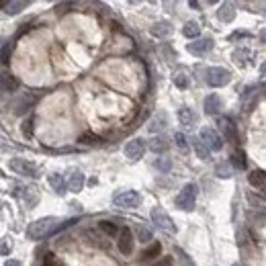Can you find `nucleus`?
Listing matches in <instances>:
<instances>
[{
  "instance_id": "nucleus-1",
  "label": "nucleus",
  "mask_w": 266,
  "mask_h": 266,
  "mask_svg": "<svg viewBox=\"0 0 266 266\" xmlns=\"http://www.w3.org/2000/svg\"><path fill=\"white\" fill-rule=\"evenodd\" d=\"M57 228H60V219L57 217H41V219H37L33 223H29L27 238L29 240H41L52 231H55Z\"/></svg>"
},
{
  "instance_id": "nucleus-2",
  "label": "nucleus",
  "mask_w": 266,
  "mask_h": 266,
  "mask_svg": "<svg viewBox=\"0 0 266 266\" xmlns=\"http://www.w3.org/2000/svg\"><path fill=\"white\" fill-rule=\"evenodd\" d=\"M196 196H199V186L195 182H189L182 186V191L176 195L174 205L182 211H193L195 209V203H196Z\"/></svg>"
},
{
  "instance_id": "nucleus-3",
  "label": "nucleus",
  "mask_w": 266,
  "mask_h": 266,
  "mask_svg": "<svg viewBox=\"0 0 266 266\" xmlns=\"http://www.w3.org/2000/svg\"><path fill=\"white\" fill-rule=\"evenodd\" d=\"M205 82L211 88H221L231 82V72L225 68H205Z\"/></svg>"
},
{
  "instance_id": "nucleus-4",
  "label": "nucleus",
  "mask_w": 266,
  "mask_h": 266,
  "mask_svg": "<svg viewBox=\"0 0 266 266\" xmlns=\"http://www.w3.org/2000/svg\"><path fill=\"white\" fill-rule=\"evenodd\" d=\"M150 219H152V223L156 225L158 230L168 231V233H174V231H176V225H174V221L170 219V215L166 213V211L162 209V207H154L152 213H150Z\"/></svg>"
},
{
  "instance_id": "nucleus-5",
  "label": "nucleus",
  "mask_w": 266,
  "mask_h": 266,
  "mask_svg": "<svg viewBox=\"0 0 266 266\" xmlns=\"http://www.w3.org/2000/svg\"><path fill=\"white\" fill-rule=\"evenodd\" d=\"M113 203L121 209H135V207L142 205V195L137 191H121L113 196Z\"/></svg>"
},
{
  "instance_id": "nucleus-6",
  "label": "nucleus",
  "mask_w": 266,
  "mask_h": 266,
  "mask_svg": "<svg viewBox=\"0 0 266 266\" xmlns=\"http://www.w3.org/2000/svg\"><path fill=\"white\" fill-rule=\"evenodd\" d=\"M8 166H11V170L15 174H21V176H29V178H37L39 176V168L37 164L25 160V158H13L11 162H8Z\"/></svg>"
},
{
  "instance_id": "nucleus-7",
  "label": "nucleus",
  "mask_w": 266,
  "mask_h": 266,
  "mask_svg": "<svg viewBox=\"0 0 266 266\" xmlns=\"http://www.w3.org/2000/svg\"><path fill=\"white\" fill-rule=\"evenodd\" d=\"M37 103V94H33V92H23V94H18L15 101L11 103V106H13V113L15 115H18V117H23V115H27L29 111H31V106Z\"/></svg>"
},
{
  "instance_id": "nucleus-8",
  "label": "nucleus",
  "mask_w": 266,
  "mask_h": 266,
  "mask_svg": "<svg viewBox=\"0 0 266 266\" xmlns=\"http://www.w3.org/2000/svg\"><path fill=\"white\" fill-rule=\"evenodd\" d=\"M213 47H215L213 37H199V39H195V41L186 43V52L193 55H207Z\"/></svg>"
},
{
  "instance_id": "nucleus-9",
  "label": "nucleus",
  "mask_w": 266,
  "mask_h": 266,
  "mask_svg": "<svg viewBox=\"0 0 266 266\" xmlns=\"http://www.w3.org/2000/svg\"><path fill=\"white\" fill-rule=\"evenodd\" d=\"M199 137L205 142V145L209 147L211 152H219L221 147H223V137L215 131V129H211V127H203L201 129V133H199Z\"/></svg>"
},
{
  "instance_id": "nucleus-10",
  "label": "nucleus",
  "mask_w": 266,
  "mask_h": 266,
  "mask_svg": "<svg viewBox=\"0 0 266 266\" xmlns=\"http://www.w3.org/2000/svg\"><path fill=\"white\" fill-rule=\"evenodd\" d=\"M143 152H145V142L142 140V137H135V140L127 142V143H125V147H123V154H125V158H129L131 162L140 160V158L143 156Z\"/></svg>"
},
{
  "instance_id": "nucleus-11",
  "label": "nucleus",
  "mask_w": 266,
  "mask_h": 266,
  "mask_svg": "<svg viewBox=\"0 0 266 266\" xmlns=\"http://www.w3.org/2000/svg\"><path fill=\"white\" fill-rule=\"evenodd\" d=\"M117 246H119V252L123 256H129L133 252V248H135V233L129 228H123L121 233H119V244H117Z\"/></svg>"
},
{
  "instance_id": "nucleus-12",
  "label": "nucleus",
  "mask_w": 266,
  "mask_h": 266,
  "mask_svg": "<svg viewBox=\"0 0 266 266\" xmlns=\"http://www.w3.org/2000/svg\"><path fill=\"white\" fill-rule=\"evenodd\" d=\"M168 125H170V121H168V115H166V111H158L150 119V123H147V129H150V133H160Z\"/></svg>"
},
{
  "instance_id": "nucleus-13",
  "label": "nucleus",
  "mask_w": 266,
  "mask_h": 266,
  "mask_svg": "<svg viewBox=\"0 0 266 266\" xmlns=\"http://www.w3.org/2000/svg\"><path fill=\"white\" fill-rule=\"evenodd\" d=\"M84 189V174L78 168L68 170V191L70 193H80Z\"/></svg>"
},
{
  "instance_id": "nucleus-14",
  "label": "nucleus",
  "mask_w": 266,
  "mask_h": 266,
  "mask_svg": "<svg viewBox=\"0 0 266 266\" xmlns=\"http://www.w3.org/2000/svg\"><path fill=\"white\" fill-rule=\"evenodd\" d=\"M21 199L27 205V209H33V207H37V203H39V189L35 184L23 186V189H21Z\"/></svg>"
},
{
  "instance_id": "nucleus-15",
  "label": "nucleus",
  "mask_w": 266,
  "mask_h": 266,
  "mask_svg": "<svg viewBox=\"0 0 266 266\" xmlns=\"http://www.w3.org/2000/svg\"><path fill=\"white\" fill-rule=\"evenodd\" d=\"M47 182L52 184V189H53L57 195H60V196L68 193V178H66L64 174H60V172H52V174L47 176Z\"/></svg>"
},
{
  "instance_id": "nucleus-16",
  "label": "nucleus",
  "mask_w": 266,
  "mask_h": 266,
  "mask_svg": "<svg viewBox=\"0 0 266 266\" xmlns=\"http://www.w3.org/2000/svg\"><path fill=\"white\" fill-rule=\"evenodd\" d=\"M203 106H205V115L215 117V115L219 113V109H221V98H219V94H215V92L207 94V96H205Z\"/></svg>"
},
{
  "instance_id": "nucleus-17",
  "label": "nucleus",
  "mask_w": 266,
  "mask_h": 266,
  "mask_svg": "<svg viewBox=\"0 0 266 266\" xmlns=\"http://www.w3.org/2000/svg\"><path fill=\"white\" fill-rule=\"evenodd\" d=\"M217 123H219V129L223 131L225 140H228V142H235V140H238V129H235V125H233V121L230 119V117H221Z\"/></svg>"
},
{
  "instance_id": "nucleus-18",
  "label": "nucleus",
  "mask_w": 266,
  "mask_h": 266,
  "mask_svg": "<svg viewBox=\"0 0 266 266\" xmlns=\"http://www.w3.org/2000/svg\"><path fill=\"white\" fill-rule=\"evenodd\" d=\"M147 147H150L154 154H164V152H168L170 142H168V137H166V135H156V137H152V140L147 142Z\"/></svg>"
},
{
  "instance_id": "nucleus-19",
  "label": "nucleus",
  "mask_w": 266,
  "mask_h": 266,
  "mask_svg": "<svg viewBox=\"0 0 266 266\" xmlns=\"http://www.w3.org/2000/svg\"><path fill=\"white\" fill-rule=\"evenodd\" d=\"M191 145H193L196 158H201V160H209L211 158V150L205 145V142L201 140V137H191Z\"/></svg>"
},
{
  "instance_id": "nucleus-20",
  "label": "nucleus",
  "mask_w": 266,
  "mask_h": 266,
  "mask_svg": "<svg viewBox=\"0 0 266 266\" xmlns=\"http://www.w3.org/2000/svg\"><path fill=\"white\" fill-rule=\"evenodd\" d=\"M150 33H152L154 37H158V39L168 37V35L172 33V25H170L168 21H158V23H154V25L150 27Z\"/></svg>"
},
{
  "instance_id": "nucleus-21",
  "label": "nucleus",
  "mask_w": 266,
  "mask_h": 266,
  "mask_svg": "<svg viewBox=\"0 0 266 266\" xmlns=\"http://www.w3.org/2000/svg\"><path fill=\"white\" fill-rule=\"evenodd\" d=\"M196 113L193 111V109H189V106H180L178 109V121L184 125V127H193L195 123H196Z\"/></svg>"
},
{
  "instance_id": "nucleus-22",
  "label": "nucleus",
  "mask_w": 266,
  "mask_h": 266,
  "mask_svg": "<svg viewBox=\"0 0 266 266\" xmlns=\"http://www.w3.org/2000/svg\"><path fill=\"white\" fill-rule=\"evenodd\" d=\"M133 233H135V240H140L142 244H147L154 235H152V230L147 228L145 223H135V228H133Z\"/></svg>"
},
{
  "instance_id": "nucleus-23",
  "label": "nucleus",
  "mask_w": 266,
  "mask_h": 266,
  "mask_svg": "<svg viewBox=\"0 0 266 266\" xmlns=\"http://www.w3.org/2000/svg\"><path fill=\"white\" fill-rule=\"evenodd\" d=\"M27 6H29V2H25V0H11V2H4L2 11H4V15H18L21 11H25Z\"/></svg>"
},
{
  "instance_id": "nucleus-24",
  "label": "nucleus",
  "mask_w": 266,
  "mask_h": 266,
  "mask_svg": "<svg viewBox=\"0 0 266 266\" xmlns=\"http://www.w3.org/2000/svg\"><path fill=\"white\" fill-rule=\"evenodd\" d=\"M217 18L221 23H231L233 18H235V11H233V6L230 2H223L219 6V11H217Z\"/></svg>"
},
{
  "instance_id": "nucleus-25",
  "label": "nucleus",
  "mask_w": 266,
  "mask_h": 266,
  "mask_svg": "<svg viewBox=\"0 0 266 266\" xmlns=\"http://www.w3.org/2000/svg\"><path fill=\"white\" fill-rule=\"evenodd\" d=\"M215 174H217V178H223V180H228L233 176V166L231 162H219L217 166H215Z\"/></svg>"
},
{
  "instance_id": "nucleus-26",
  "label": "nucleus",
  "mask_w": 266,
  "mask_h": 266,
  "mask_svg": "<svg viewBox=\"0 0 266 266\" xmlns=\"http://www.w3.org/2000/svg\"><path fill=\"white\" fill-rule=\"evenodd\" d=\"M248 203L256 213H266V199L264 196H256L254 193H248Z\"/></svg>"
},
{
  "instance_id": "nucleus-27",
  "label": "nucleus",
  "mask_w": 266,
  "mask_h": 266,
  "mask_svg": "<svg viewBox=\"0 0 266 266\" xmlns=\"http://www.w3.org/2000/svg\"><path fill=\"white\" fill-rule=\"evenodd\" d=\"M199 33H201V27H199V23L196 21H189V23H184V27H182V35L184 37H189V39H199Z\"/></svg>"
},
{
  "instance_id": "nucleus-28",
  "label": "nucleus",
  "mask_w": 266,
  "mask_h": 266,
  "mask_svg": "<svg viewBox=\"0 0 266 266\" xmlns=\"http://www.w3.org/2000/svg\"><path fill=\"white\" fill-rule=\"evenodd\" d=\"M248 182H250L252 186L264 189V186H266V172H262V170H254V172H250V174H248Z\"/></svg>"
},
{
  "instance_id": "nucleus-29",
  "label": "nucleus",
  "mask_w": 266,
  "mask_h": 266,
  "mask_svg": "<svg viewBox=\"0 0 266 266\" xmlns=\"http://www.w3.org/2000/svg\"><path fill=\"white\" fill-rule=\"evenodd\" d=\"M154 168L162 174H168L172 170V160L170 158H156L154 160Z\"/></svg>"
},
{
  "instance_id": "nucleus-30",
  "label": "nucleus",
  "mask_w": 266,
  "mask_h": 266,
  "mask_svg": "<svg viewBox=\"0 0 266 266\" xmlns=\"http://www.w3.org/2000/svg\"><path fill=\"white\" fill-rule=\"evenodd\" d=\"M172 80H174V86L180 88V90H186V88L191 86V76H186L184 72H176L172 76Z\"/></svg>"
},
{
  "instance_id": "nucleus-31",
  "label": "nucleus",
  "mask_w": 266,
  "mask_h": 266,
  "mask_svg": "<svg viewBox=\"0 0 266 266\" xmlns=\"http://www.w3.org/2000/svg\"><path fill=\"white\" fill-rule=\"evenodd\" d=\"M174 256H176V260H178L180 266H196V264L193 262V258H191V256L186 254L182 248H174Z\"/></svg>"
},
{
  "instance_id": "nucleus-32",
  "label": "nucleus",
  "mask_w": 266,
  "mask_h": 266,
  "mask_svg": "<svg viewBox=\"0 0 266 266\" xmlns=\"http://www.w3.org/2000/svg\"><path fill=\"white\" fill-rule=\"evenodd\" d=\"M17 88V80L13 78V74H8L6 70L2 72V92H13Z\"/></svg>"
},
{
  "instance_id": "nucleus-33",
  "label": "nucleus",
  "mask_w": 266,
  "mask_h": 266,
  "mask_svg": "<svg viewBox=\"0 0 266 266\" xmlns=\"http://www.w3.org/2000/svg\"><path fill=\"white\" fill-rule=\"evenodd\" d=\"M252 53L248 52L246 47H240V49H235L233 52V62L238 64V66H248V62H246V57H250Z\"/></svg>"
},
{
  "instance_id": "nucleus-34",
  "label": "nucleus",
  "mask_w": 266,
  "mask_h": 266,
  "mask_svg": "<svg viewBox=\"0 0 266 266\" xmlns=\"http://www.w3.org/2000/svg\"><path fill=\"white\" fill-rule=\"evenodd\" d=\"M160 252H162V244H160V242H154L150 248H147V250L142 254V258H143V260H152V258H156V256L160 254Z\"/></svg>"
},
{
  "instance_id": "nucleus-35",
  "label": "nucleus",
  "mask_w": 266,
  "mask_h": 266,
  "mask_svg": "<svg viewBox=\"0 0 266 266\" xmlns=\"http://www.w3.org/2000/svg\"><path fill=\"white\" fill-rule=\"evenodd\" d=\"M98 230L105 231L106 235H109V238H113V235H119V233H121L119 230H117V225L111 223V221H101V223H98Z\"/></svg>"
},
{
  "instance_id": "nucleus-36",
  "label": "nucleus",
  "mask_w": 266,
  "mask_h": 266,
  "mask_svg": "<svg viewBox=\"0 0 266 266\" xmlns=\"http://www.w3.org/2000/svg\"><path fill=\"white\" fill-rule=\"evenodd\" d=\"M231 166L238 170H244L246 168V158H244V152H233L231 154Z\"/></svg>"
},
{
  "instance_id": "nucleus-37",
  "label": "nucleus",
  "mask_w": 266,
  "mask_h": 266,
  "mask_svg": "<svg viewBox=\"0 0 266 266\" xmlns=\"http://www.w3.org/2000/svg\"><path fill=\"white\" fill-rule=\"evenodd\" d=\"M21 133H23L25 137H33V117H29V119L23 121V125H21Z\"/></svg>"
},
{
  "instance_id": "nucleus-38",
  "label": "nucleus",
  "mask_w": 266,
  "mask_h": 266,
  "mask_svg": "<svg viewBox=\"0 0 266 266\" xmlns=\"http://www.w3.org/2000/svg\"><path fill=\"white\" fill-rule=\"evenodd\" d=\"M250 221H256L258 225H266V213H254V211H250Z\"/></svg>"
},
{
  "instance_id": "nucleus-39",
  "label": "nucleus",
  "mask_w": 266,
  "mask_h": 266,
  "mask_svg": "<svg viewBox=\"0 0 266 266\" xmlns=\"http://www.w3.org/2000/svg\"><path fill=\"white\" fill-rule=\"evenodd\" d=\"M174 142H176V145H178L180 150H186V137L182 133H174Z\"/></svg>"
},
{
  "instance_id": "nucleus-40",
  "label": "nucleus",
  "mask_w": 266,
  "mask_h": 266,
  "mask_svg": "<svg viewBox=\"0 0 266 266\" xmlns=\"http://www.w3.org/2000/svg\"><path fill=\"white\" fill-rule=\"evenodd\" d=\"M154 266H172V258L170 256H164V258H160Z\"/></svg>"
},
{
  "instance_id": "nucleus-41",
  "label": "nucleus",
  "mask_w": 266,
  "mask_h": 266,
  "mask_svg": "<svg viewBox=\"0 0 266 266\" xmlns=\"http://www.w3.org/2000/svg\"><path fill=\"white\" fill-rule=\"evenodd\" d=\"M11 250H13V244H8V240L4 238L2 240V256H8V254H11Z\"/></svg>"
},
{
  "instance_id": "nucleus-42",
  "label": "nucleus",
  "mask_w": 266,
  "mask_h": 266,
  "mask_svg": "<svg viewBox=\"0 0 266 266\" xmlns=\"http://www.w3.org/2000/svg\"><path fill=\"white\" fill-rule=\"evenodd\" d=\"M246 242H248V235H246L244 230H238V244L240 246H246Z\"/></svg>"
},
{
  "instance_id": "nucleus-43",
  "label": "nucleus",
  "mask_w": 266,
  "mask_h": 266,
  "mask_svg": "<svg viewBox=\"0 0 266 266\" xmlns=\"http://www.w3.org/2000/svg\"><path fill=\"white\" fill-rule=\"evenodd\" d=\"M70 207H72V211H76V213H82V205L78 203V201H72V203H70Z\"/></svg>"
},
{
  "instance_id": "nucleus-44",
  "label": "nucleus",
  "mask_w": 266,
  "mask_h": 266,
  "mask_svg": "<svg viewBox=\"0 0 266 266\" xmlns=\"http://www.w3.org/2000/svg\"><path fill=\"white\" fill-rule=\"evenodd\" d=\"M4 266H23V264L18 262V260H6V262H4Z\"/></svg>"
},
{
  "instance_id": "nucleus-45",
  "label": "nucleus",
  "mask_w": 266,
  "mask_h": 266,
  "mask_svg": "<svg viewBox=\"0 0 266 266\" xmlns=\"http://www.w3.org/2000/svg\"><path fill=\"white\" fill-rule=\"evenodd\" d=\"M258 39H260V43H266V27L260 31V35H258Z\"/></svg>"
},
{
  "instance_id": "nucleus-46",
  "label": "nucleus",
  "mask_w": 266,
  "mask_h": 266,
  "mask_svg": "<svg viewBox=\"0 0 266 266\" xmlns=\"http://www.w3.org/2000/svg\"><path fill=\"white\" fill-rule=\"evenodd\" d=\"M260 74H262V76H266V62L260 66Z\"/></svg>"
},
{
  "instance_id": "nucleus-47",
  "label": "nucleus",
  "mask_w": 266,
  "mask_h": 266,
  "mask_svg": "<svg viewBox=\"0 0 266 266\" xmlns=\"http://www.w3.org/2000/svg\"><path fill=\"white\" fill-rule=\"evenodd\" d=\"M262 196H264V199H266V186H264V189H262Z\"/></svg>"
},
{
  "instance_id": "nucleus-48",
  "label": "nucleus",
  "mask_w": 266,
  "mask_h": 266,
  "mask_svg": "<svg viewBox=\"0 0 266 266\" xmlns=\"http://www.w3.org/2000/svg\"><path fill=\"white\" fill-rule=\"evenodd\" d=\"M262 6H264V8H266V4H262ZM264 17H266V13H264Z\"/></svg>"
},
{
  "instance_id": "nucleus-49",
  "label": "nucleus",
  "mask_w": 266,
  "mask_h": 266,
  "mask_svg": "<svg viewBox=\"0 0 266 266\" xmlns=\"http://www.w3.org/2000/svg\"><path fill=\"white\" fill-rule=\"evenodd\" d=\"M233 266H240V264H233Z\"/></svg>"
}]
</instances>
